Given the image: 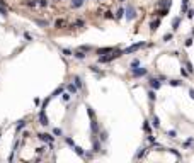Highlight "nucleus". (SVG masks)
<instances>
[{
	"mask_svg": "<svg viewBox=\"0 0 194 163\" xmlns=\"http://www.w3.org/2000/svg\"><path fill=\"white\" fill-rule=\"evenodd\" d=\"M189 95H191V99H194V90H193V88L189 90Z\"/></svg>",
	"mask_w": 194,
	"mask_h": 163,
	"instance_id": "nucleus-25",
	"label": "nucleus"
},
{
	"mask_svg": "<svg viewBox=\"0 0 194 163\" xmlns=\"http://www.w3.org/2000/svg\"><path fill=\"white\" fill-rule=\"evenodd\" d=\"M170 39H172V32H169V34L164 36V41H170Z\"/></svg>",
	"mask_w": 194,
	"mask_h": 163,
	"instance_id": "nucleus-20",
	"label": "nucleus"
},
{
	"mask_svg": "<svg viewBox=\"0 0 194 163\" xmlns=\"http://www.w3.org/2000/svg\"><path fill=\"white\" fill-rule=\"evenodd\" d=\"M138 65H140V61H138V59H135V61L131 63V66H133V68H136V66H138Z\"/></svg>",
	"mask_w": 194,
	"mask_h": 163,
	"instance_id": "nucleus-23",
	"label": "nucleus"
},
{
	"mask_svg": "<svg viewBox=\"0 0 194 163\" xmlns=\"http://www.w3.org/2000/svg\"><path fill=\"white\" fill-rule=\"evenodd\" d=\"M169 14V9H162V10H158V15L160 17H164V15H167Z\"/></svg>",
	"mask_w": 194,
	"mask_h": 163,
	"instance_id": "nucleus-16",
	"label": "nucleus"
},
{
	"mask_svg": "<svg viewBox=\"0 0 194 163\" xmlns=\"http://www.w3.org/2000/svg\"><path fill=\"white\" fill-rule=\"evenodd\" d=\"M143 129H145V131H146V133H150V126H148V124H146V122H145V126H143Z\"/></svg>",
	"mask_w": 194,
	"mask_h": 163,
	"instance_id": "nucleus-24",
	"label": "nucleus"
},
{
	"mask_svg": "<svg viewBox=\"0 0 194 163\" xmlns=\"http://www.w3.org/2000/svg\"><path fill=\"white\" fill-rule=\"evenodd\" d=\"M143 46H146L145 43H136V44H133V46H129V48L123 49V54H129V53H135V51H138V49H141Z\"/></svg>",
	"mask_w": 194,
	"mask_h": 163,
	"instance_id": "nucleus-2",
	"label": "nucleus"
},
{
	"mask_svg": "<svg viewBox=\"0 0 194 163\" xmlns=\"http://www.w3.org/2000/svg\"><path fill=\"white\" fill-rule=\"evenodd\" d=\"M179 22H181V19H179V17H175L174 22H172V29H174V31H175L177 27H179Z\"/></svg>",
	"mask_w": 194,
	"mask_h": 163,
	"instance_id": "nucleus-12",
	"label": "nucleus"
},
{
	"mask_svg": "<svg viewBox=\"0 0 194 163\" xmlns=\"http://www.w3.org/2000/svg\"><path fill=\"white\" fill-rule=\"evenodd\" d=\"M146 73H148L146 68H133V70H131V75H133V77H143Z\"/></svg>",
	"mask_w": 194,
	"mask_h": 163,
	"instance_id": "nucleus-3",
	"label": "nucleus"
},
{
	"mask_svg": "<svg viewBox=\"0 0 194 163\" xmlns=\"http://www.w3.org/2000/svg\"><path fill=\"white\" fill-rule=\"evenodd\" d=\"M94 151H100V144H99V141H94Z\"/></svg>",
	"mask_w": 194,
	"mask_h": 163,
	"instance_id": "nucleus-17",
	"label": "nucleus"
},
{
	"mask_svg": "<svg viewBox=\"0 0 194 163\" xmlns=\"http://www.w3.org/2000/svg\"><path fill=\"white\" fill-rule=\"evenodd\" d=\"M186 68H187V71H189V73H193V71H194L193 63H191V61H186Z\"/></svg>",
	"mask_w": 194,
	"mask_h": 163,
	"instance_id": "nucleus-11",
	"label": "nucleus"
},
{
	"mask_svg": "<svg viewBox=\"0 0 194 163\" xmlns=\"http://www.w3.org/2000/svg\"><path fill=\"white\" fill-rule=\"evenodd\" d=\"M167 136L169 138H175V131H167Z\"/></svg>",
	"mask_w": 194,
	"mask_h": 163,
	"instance_id": "nucleus-22",
	"label": "nucleus"
},
{
	"mask_svg": "<svg viewBox=\"0 0 194 163\" xmlns=\"http://www.w3.org/2000/svg\"><path fill=\"white\" fill-rule=\"evenodd\" d=\"M187 3H189V0H182V5H181V12L182 14L187 12Z\"/></svg>",
	"mask_w": 194,
	"mask_h": 163,
	"instance_id": "nucleus-8",
	"label": "nucleus"
},
{
	"mask_svg": "<svg viewBox=\"0 0 194 163\" xmlns=\"http://www.w3.org/2000/svg\"><path fill=\"white\" fill-rule=\"evenodd\" d=\"M158 26H160V20H155V22H152V26H150V27H152V31H157Z\"/></svg>",
	"mask_w": 194,
	"mask_h": 163,
	"instance_id": "nucleus-13",
	"label": "nucleus"
},
{
	"mask_svg": "<svg viewBox=\"0 0 194 163\" xmlns=\"http://www.w3.org/2000/svg\"><path fill=\"white\" fill-rule=\"evenodd\" d=\"M181 75H182V77H189L191 73L187 71V68H181Z\"/></svg>",
	"mask_w": 194,
	"mask_h": 163,
	"instance_id": "nucleus-15",
	"label": "nucleus"
},
{
	"mask_svg": "<svg viewBox=\"0 0 194 163\" xmlns=\"http://www.w3.org/2000/svg\"><path fill=\"white\" fill-rule=\"evenodd\" d=\"M152 124H153V127H160V121H158V117L157 115H152Z\"/></svg>",
	"mask_w": 194,
	"mask_h": 163,
	"instance_id": "nucleus-6",
	"label": "nucleus"
},
{
	"mask_svg": "<svg viewBox=\"0 0 194 163\" xmlns=\"http://www.w3.org/2000/svg\"><path fill=\"white\" fill-rule=\"evenodd\" d=\"M169 85H172V87H181V85H182V82H179V80H169Z\"/></svg>",
	"mask_w": 194,
	"mask_h": 163,
	"instance_id": "nucleus-10",
	"label": "nucleus"
},
{
	"mask_svg": "<svg viewBox=\"0 0 194 163\" xmlns=\"http://www.w3.org/2000/svg\"><path fill=\"white\" fill-rule=\"evenodd\" d=\"M119 56H123V51H111V54L109 56H102V58H99V61L100 63H109V61H112V59H116V58H119Z\"/></svg>",
	"mask_w": 194,
	"mask_h": 163,
	"instance_id": "nucleus-1",
	"label": "nucleus"
},
{
	"mask_svg": "<svg viewBox=\"0 0 194 163\" xmlns=\"http://www.w3.org/2000/svg\"><path fill=\"white\" fill-rule=\"evenodd\" d=\"M123 15H124V10H123V9H119V10H117V14H116V17H117V19H121Z\"/></svg>",
	"mask_w": 194,
	"mask_h": 163,
	"instance_id": "nucleus-18",
	"label": "nucleus"
},
{
	"mask_svg": "<svg viewBox=\"0 0 194 163\" xmlns=\"http://www.w3.org/2000/svg\"><path fill=\"white\" fill-rule=\"evenodd\" d=\"M148 97H150V100L153 102V100H155V92H153V90H150V92H148Z\"/></svg>",
	"mask_w": 194,
	"mask_h": 163,
	"instance_id": "nucleus-19",
	"label": "nucleus"
},
{
	"mask_svg": "<svg viewBox=\"0 0 194 163\" xmlns=\"http://www.w3.org/2000/svg\"><path fill=\"white\" fill-rule=\"evenodd\" d=\"M75 56H77L78 59H82V58H85V54H84V53H80V51H77V53H75Z\"/></svg>",
	"mask_w": 194,
	"mask_h": 163,
	"instance_id": "nucleus-21",
	"label": "nucleus"
},
{
	"mask_svg": "<svg viewBox=\"0 0 194 163\" xmlns=\"http://www.w3.org/2000/svg\"><path fill=\"white\" fill-rule=\"evenodd\" d=\"M150 87L152 88H160V82H158V78H150Z\"/></svg>",
	"mask_w": 194,
	"mask_h": 163,
	"instance_id": "nucleus-5",
	"label": "nucleus"
},
{
	"mask_svg": "<svg viewBox=\"0 0 194 163\" xmlns=\"http://www.w3.org/2000/svg\"><path fill=\"white\" fill-rule=\"evenodd\" d=\"M119 2H126V0H119Z\"/></svg>",
	"mask_w": 194,
	"mask_h": 163,
	"instance_id": "nucleus-26",
	"label": "nucleus"
},
{
	"mask_svg": "<svg viewBox=\"0 0 194 163\" xmlns=\"http://www.w3.org/2000/svg\"><path fill=\"white\" fill-rule=\"evenodd\" d=\"M167 151H170V153H172V155H174V156H175V158H181V155H179V151H175V150H174V148H169V150H167Z\"/></svg>",
	"mask_w": 194,
	"mask_h": 163,
	"instance_id": "nucleus-14",
	"label": "nucleus"
},
{
	"mask_svg": "<svg viewBox=\"0 0 194 163\" xmlns=\"http://www.w3.org/2000/svg\"><path fill=\"white\" fill-rule=\"evenodd\" d=\"M145 150H146V148H140V151H138V153H136L135 160H140V158H141V156H143V155H145Z\"/></svg>",
	"mask_w": 194,
	"mask_h": 163,
	"instance_id": "nucleus-9",
	"label": "nucleus"
},
{
	"mask_svg": "<svg viewBox=\"0 0 194 163\" xmlns=\"http://www.w3.org/2000/svg\"><path fill=\"white\" fill-rule=\"evenodd\" d=\"M111 51H114V49L112 48H102V49L97 51V54H106V53H111Z\"/></svg>",
	"mask_w": 194,
	"mask_h": 163,
	"instance_id": "nucleus-7",
	"label": "nucleus"
},
{
	"mask_svg": "<svg viewBox=\"0 0 194 163\" xmlns=\"http://www.w3.org/2000/svg\"><path fill=\"white\" fill-rule=\"evenodd\" d=\"M135 15H136V14H135V9H133V7H128V9H126V17L131 20V19H135Z\"/></svg>",
	"mask_w": 194,
	"mask_h": 163,
	"instance_id": "nucleus-4",
	"label": "nucleus"
}]
</instances>
